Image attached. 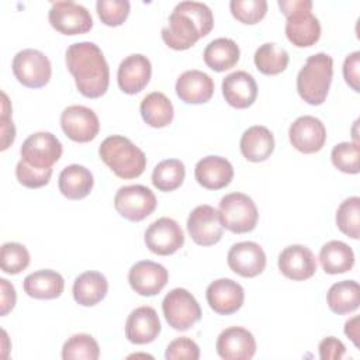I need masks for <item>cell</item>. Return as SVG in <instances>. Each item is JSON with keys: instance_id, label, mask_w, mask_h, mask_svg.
<instances>
[{"instance_id": "1", "label": "cell", "mask_w": 360, "mask_h": 360, "mask_svg": "<svg viewBox=\"0 0 360 360\" xmlns=\"http://www.w3.org/2000/svg\"><path fill=\"white\" fill-rule=\"evenodd\" d=\"M66 66L75 77L80 94L98 98L105 94L110 84V68L104 53L90 41L75 42L66 49Z\"/></svg>"}, {"instance_id": "2", "label": "cell", "mask_w": 360, "mask_h": 360, "mask_svg": "<svg viewBox=\"0 0 360 360\" xmlns=\"http://www.w3.org/2000/svg\"><path fill=\"white\" fill-rule=\"evenodd\" d=\"M214 27L211 8L200 1H180L162 28V39L174 51L191 48L200 38L208 35Z\"/></svg>"}, {"instance_id": "3", "label": "cell", "mask_w": 360, "mask_h": 360, "mask_svg": "<svg viewBox=\"0 0 360 360\" xmlns=\"http://www.w3.org/2000/svg\"><path fill=\"white\" fill-rule=\"evenodd\" d=\"M101 160L121 179L139 177L146 167L145 153L122 135L107 136L98 146Z\"/></svg>"}, {"instance_id": "4", "label": "cell", "mask_w": 360, "mask_h": 360, "mask_svg": "<svg viewBox=\"0 0 360 360\" xmlns=\"http://www.w3.org/2000/svg\"><path fill=\"white\" fill-rule=\"evenodd\" d=\"M333 77V59L319 52L308 56L297 75V91L311 105H321L329 93Z\"/></svg>"}, {"instance_id": "5", "label": "cell", "mask_w": 360, "mask_h": 360, "mask_svg": "<svg viewBox=\"0 0 360 360\" xmlns=\"http://www.w3.org/2000/svg\"><path fill=\"white\" fill-rule=\"evenodd\" d=\"M278 7L287 17L285 35L292 45L307 48L318 42L321 24L311 11V0H278Z\"/></svg>"}, {"instance_id": "6", "label": "cell", "mask_w": 360, "mask_h": 360, "mask_svg": "<svg viewBox=\"0 0 360 360\" xmlns=\"http://www.w3.org/2000/svg\"><path fill=\"white\" fill-rule=\"evenodd\" d=\"M222 226L233 233H248L256 228L259 211L255 201L243 193H229L219 201Z\"/></svg>"}, {"instance_id": "7", "label": "cell", "mask_w": 360, "mask_h": 360, "mask_svg": "<svg viewBox=\"0 0 360 360\" xmlns=\"http://www.w3.org/2000/svg\"><path fill=\"white\" fill-rule=\"evenodd\" d=\"M162 311L176 330H187L201 319V308L194 295L186 288H173L162 301Z\"/></svg>"}, {"instance_id": "8", "label": "cell", "mask_w": 360, "mask_h": 360, "mask_svg": "<svg viewBox=\"0 0 360 360\" xmlns=\"http://www.w3.org/2000/svg\"><path fill=\"white\" fill-rule=\"evenodd\" d=\"M11 68L15 79L30 89L44 87L52 75V66L48 56L32 48L17 52Z\"/></svg>"}, {"instance_id": "9", "label": "cell", "mask_w": 360, "mask_h": 360, "mask_svg": "<svg viewBox=\"0 0 360 360\" xmlns=\"http://www.w3.org/2000/svg\"><path fill=\"white\" fill-rule=\"evenodd\" d=\"M156 204L153 191L142 184L122 186L114 195L117 212L132 222H139L149 217L155 211Z\"/></svg>"}, {"instance_id": "10", "label": "cell", "mask_w": 360, "mask_h": 360, "mask_svg": "<svg viewBox=\"0 0 360 360\" xmlns=\"http://www.w3.org/2000/svg\"><path fill=\"white\" fill-rule=\"evenodd\" d=\"M49 24L60 34L79 35L86 34L93 28L90 11L72 0L53 1L48 13Z\"/></svg>"}, {"instance_id": "11", "label": "cell", "mask_w": 360, "mask_h": 360, "mask_svg": "<svg viewBox=\"0 0 360 360\" xmlns=\"http://www.w3.org/2000/svg\"><path fill=\"white\" fill-rule=\"evenodd\" d=\"M60 141L51 132L39 131L31 134L21 145V160L37 169H49L62 156Z\"/></svg>"}, {"instance_id": "12", "label": "cell", "mask_w": 360, "mask_h": 360, "mask_svg": "<svg viewBox=\"0 0 360 360\" xmlns=\"http://www.w3.org/2000/svg\"><path fill=\"white\" fill-rule=\"evenodd\" d=\"M145 245L155 255L169 256L183 248L184 232L174 219L162 217L146 228Z\"/></svg>"}, {"instance_id": "13", "label": "cell", "mask_w": 360, "mask_h": 360, "mask_svg": "<svg viewBox=\"0 0 360 360\" xmlns=\"http://www.w3.org/2000/svg\"><path fill=\"white\" fill-rule=\"evenodd\" d=\"M60 127L69 139L86 143L97 136L100 121L91 108L86 105H69L60 114Z\"/></svg>"}, {"instance_id": "14", "label": "cell", "mask_w": 360, "mask_h": 360, "mask_svg": "<svg viewBox=\"0 0 360 360\" xmlns=\"http://www.w3.org/2000/svg\"><path fill=\"white\" fill-rule=\"evenodd\" d=\"M187 231L191 239L200 246L218 243L224 233L219 212L208 204L195 207L187 218Z\"/></svg>"}, {"instance_id": "15", "label": "cell", "mask_w": 360, "mask_h": 360, "mask_svg": "<svg viewBox=\"0 0 360 360\" xmlns=\"http://www.w3.org/2000/svg\"><path fill=\"white\" fill-rule=\"evenodd\" d=\"M169 280V271L160 263L152 260H141L131 266L128 271V283L131 288L142 297H153L159 294Z\"/></svg>"}, {"instance_id": "16", "label": "cell", "mask_w": 360, "mask_h": 360, "mask_svg": "<svg viewBox=\"0 0 360 360\" xmlns=\"http://www.w3.org/2000/svg\"><path fill=\"white\" fill-rule=\"evenodd\" d=\"M288 138L297 150L315 153L319 152L326 142V128L319 118L301 115L290 125Z\"/></svg>"}, {"instance_id": "17", "label": "cell", "mask_w": 360, "mask_h": 360, "mask_svg": "<svg viewBox=\"0 0 360 360\" xmlns=\"http://www.w3.org/2000/svg\"><path fill=\"white\" fill-rule=\"evenodd\" d=\"M226 262L229 269L242 277H256L266 267V253L263 248L252 240L238 242L228 250Z\"/></svg>"}, {"instance_id": "18", "label": "cell", "mask_w": 360, "mask_h": 360, "mask_svg": "<svg viewBox=\"0 0 360 360\" xmlns=\"http://www.w3.org/2000/svg\"><path fill=\"white\" fill-rule=\"evenodd\" d=\"M215 349L224 360H250L256 353V340L248 329L229 326L219 333Z\"/></svg>"}, {"instance_id": "19", "label": "cell", "mask_w": 360, "mask_h": 360, "mask_svg": "<svg viewBox=\"0 0 360 360\" xmlns=\"http://www.w3.org/2000/svg\"><path fill=\"white\" fill-rule=\"evenodd\" d=\"M278 270L290 280L304 281L316 271V257L304 245H290L278 255Z\"/></svg>"}, {"instance_id": "20", "label": "cell", "mask_w": 360, "mask_h": 360, "mask_svg": "<svg viewBox=\"0 0 360 360\" xmlns=\"http://www.w3.org/2000/svg\"><path fill=\"white\" fill-rule=\"evenodd\" d=\"M210 308L219 315H231L240 309L245 301L243 287L231 278H218L210 283L205 291Z\"/></svg>"}, {"instance_id": "21", "label": "cell", "mask_w": 360, "mask_h": 360, "mask_svg": "<svg viewBox=\"0 0 360 360\" xmlns=\"http://www.w3.org/2000/svg\"><path fill=\"white\" fill-rule=\"evenodd\" d=\"M150 76V60L142 53H132L121 60L117 72V82L124 93L136 94L146 87Z\"/></svg>"}, {"instance_id": "22", "label": "cell", "mask_w": 360, "mask_h": 360, "mask_svg": "<svg viewBox=\"0 0 360 360\" xmlns=\"http://www.w3.org/2000/svg\"><path fill=\"white\" fill-rule=\"evenodd\" d=\"M160 319L155 308L143 305L135 308L127 318L125 336L131 343L146 345L160 333Z\"/></svg>"}, {"instance_id": "23", "label": "cell", "mask_w": 360, "mask_h": 360, "mask_svg": "<svg viewBox=\"0 0 360 360\" xmlns=\"http://www.w3.org/2000/svg\"><path fill=\"white\" fill-rule=\"evenodd\" d=\"M214 80L205 72L191 69L183 72L176 82L177 97L187 104H202L214 94Z\"/></svg>"}, {"instance_id": "24", "label": "cell", "mask_w": 360, "mask_h": 360, "mask_svg": "<svg viewBox=\"0 0 360 360\" xmlns=\"http://www.w3.org/2000/svg\"><path fill=\"white\" fill-rule=\"evenodd\" d=\"M194 177L207 190H221L232 181L233 167L228 159L210 155L197 162Z\"/></svg>"}, {"instance_id": "25", "label": "cell", "mask_w": 360, "mask_h": 360, "mask_svg": "<svg viewBox=\"0 0 360 360\" xmlns=\"http://www.w3.org/2000/svg\"><path fill=\"white\" fill-rule=\"evenodd\" d=\"M222 94L229 105L239 110L248 108L257 97L256 80L245 70L232 72L222 80Z\"/></svg>"}, {"instance_id": "26", "label": "cell", "mask_w": 360, "mask_h": 360, "mask_svg": "<svg viewBox=\"0 0 360 360\" xmlns=\"http://www.w3.org/2000/svg\"><path fill=\"white\" fill-rule=\"evenodd\" d=\"M94 186L91 172L82 165H69L59 173L58 187L69 200H82L90 194Z\"/></svg>"}, {"instance_id": "27", "label": "cell", "mask_w": 360, "mask_h": 360, "mask_svg": "<svg viewBox=\"0 0 360 360\" xmlns=\"http://www.w3.org/2000/svg\"><path fill=\"white\" fill-rule=\"evenodd\" d=\"M239 148L249 162H263L274 150V136L269 128L253 125L242 134Z\"/></svg>"}, {"instance_id": "28", "label": "cell", "mask_w": 360, "mask_h": 360, "mask_svg": "<svg viewBox=\"0 0 360 360\" xmlns=\"http://www.w3.org/2000/svg\"><path fill=\"white\" fill-rule=\"evenodd\" d=\"M24 291L35 300H53L60 297L65 288L63 277L49 269L38 270L24 278Z\"/></svg>"}, {"instance_id": "29", "label": "cell", "mask_w": 360, "mask_h": 360, "mask_svg": "<svg viewBox=\"0 0 360 360\" xmlns=\"http://www.w3.org/2000/svg\"><path fill=\"white\" fill-rule=\"evenodd\" d=\"M72 292L79 305L93 307L105 298L108 281L100 271H84L75 278Z\"/></svg>"}, {"instance_id": "30", "label": "cell", "mask_w": 360, "mask_h": 360, "mask_svg": "<svg viewBox=\"0 0 360 360\" xmlns=\"http://www.w3.org/2000/svg\"><path fill=\"white\" fill-rule=\"evenodd\" d=\"M239 56V46L231 38L212 39L202 53L205 65L215 72H224L233 68L238 63Z\"/></svg>"}, {"instance_id": "31", "label": "cell", "mask_w": 360, "mask_h": 360, "mask_svg": "<svg viewBox=\"0 0 360 360\" xmlns=\"http://www.w3.org/2000/svg\"><path fill=\"white\" fill-rule=\"evenodd\" d=\"M142 120L153 128L167 127L174 117V108L166 94L160 91H152L141 101Z\"/></svg>"}, {"instance_id": "32", "label": "cell", "mask_w": 360, "mask_h": 360, "mask_svg": "<svg viewBox=\"0 0 360 360\" xmlns=\"http://www.w3.org/2000/svg\"><path fill=\"white\" fill-rule=\"evenodd\" d=\"M319 262L325 273L340 274L352 270L354 264L353 249L342 240H329L319 250Z\"/></svg>"}, {"instance_id": "33", "label": "cell", "mask_w": 360, "mask_h": 360, "mask_svg": "<svg viewBox=\"0 0 360 360\" xmlns=\"http://www.w3.org/2000/svg\"><path fill=\"white\" fill-rule=\"evenodd\" d=\"M326 302L332 312L345 315L354 312L360 304V285L354 280H343L330 285Z\"/></svg>"}, {"instance_id": "34", "label": "cell", "mask_w": 360, "mask_h": 360, "mask_svg": "<svg viewBox=\"0 0 360 360\" xmlns=\"http://www.w3.org/2000/svg\"><path fill=\"white\" fill-rule=\"evenodd\" d=\"M253 60L259 72L267 76H273L287 69L290 56L283 46L274 42H266L256 49Z\"/></svg>"}, {"instance_id": "35", "label": "cell", "mask_w": 360, "mask_h": 360, "mask_svg": "<svg viewBox=\"0 0 360 360\" xmlns=\"http://www.w3.org/2000/svg\"><path fill=\"white\" fill-rule=\"evenodd\" d=\"M186 177L184 163L179 159H165L152 172V184L159 191H173L183 184Z\"/></svg>"}, {"instance_id": "36", "label": "cell", "mask_w": 360, "mask_h": 360, "mask_svg": "<svg viewBox=\"0 0 360 360\" xmlns=\"http://www.w3.org/2000/svg\"><path fill=\"white\" fill-rule=\"evenodd\" d=\"M100 347L97 340L87 333L72 335L62 347L63 360H97Z\"/></svg>"}, {"instance_id": "37", "label": "cell", "mask_w": 360, "mask_h": 360, "mask_svg": "<svg viewBox=\"0 0 360 360\" xmlns=\"http://www.w3.org/2000/svg\"><path fill=\"white\" fill-rule=\"evenodd\" d=\"M360 197L353 195L340 202L336 211V225L345 235L359 239L360 235Z\"/></svg>"}, {"instance_id": "38", "label": "cell", "mask_w": 360, "mask_h": 360, "mask_svg": "<svg viewBox=\"0 0 360 360\" xmlns=\"http://www.w3.org/2000/svg\"><path fill=\"white\" fill-rule=\"evenodd\" d=\"M1 270L7 274H18L30 264V252L18 242H6L0 250Z\"/></svg>"}, {"instance_id": "39", "label": "cell", "mask_w": 360, "mask_h": 360, "mask_svg": "<svg viewBox=\"0 0 360 360\" xmlns=\"http://www.w3.org/2000/svg\"><path fill=\"white\" fill-rule=\"evenodd\" d=\"M359 156H360V146L357 142H340L333 146L330 152V160L333 166L349 174L359 173Z\"/></svg>"}, {"instance_id": "40", "label": "cell", "mask_w": 360, "mask_h": 360, "mask_svg": "<svg viewBox=\"0 0 360 360\" xmlns=\"http://www.w3.org/2000/svg\"><path fill=\"white\" fill-rule=\"evenodd\" d=\"M232 15L243 24H256L267 13L266 0H231Z\"/></svg>"}, {"instance_id": "41", "label": "cell", "mask_w": 360, "mask_h": 360, "mask_svg": "<svg viewBox=\"0 0 360 360\" xmlns=\"http://www.w3.org/2000/svg\"><path fill=\"white\" fill-rule=\"evenodd\" d=\"M96 10L103 24L118 27L127 20L131 4L128 0H98L96 3Z\"/></svg>"}, {"instance_id": "42", "label": "cell", "mask_w": 360, "mask_h": 360, "mask_svg": "<svg viewBox=\"0 0 360 360\" xmlns=\"http://www.w3.org/2000/svg\"><path fill=\"white\" fill-rule=\"evenodd\" d=\"M52 176V167L49 169H37L20 160L15 166V177L20 184L27 188H39L49 183Z\"/></svg>"}, {"instance_id": "43", "label": "cell", "mask_w": 360, "mask_h": 360, "mask_svg": "<svg viewBox=\"0 0 360 360\" xmlns=\"http://www.w3.org/2000/svg\"><path fill=\"white\" fill-rule=\"evenodd\" d=\"M165 357L167 360H198L200 347L193 339L187 336H180L173 339L167 345Z\"/></svg>"}, {"instance_id": "44", "label": "cell", "mask_w": 360, "mask_h": 360, "mask_svg": "<svg viewBox=\"0 0 360 360\" xmlns=\"http://www.w3.org/2000/svg\"><path fill=\"white\" fill-rule=\"evenodd\" d=\"M1 150H6L15 139V128L11 121V105L8 97L1 91Z\"/></svg>"}, {"instance_id": "45", "label": "cell", "mask_w": 360, "mask_h": 360, "mask_svg": "<svg viewBox=\"0 0 360 360\" xmlns=\"http://www.w3.org/2000/svg\"><path fill=\"white\" fill-rule=\"evenodd\" d=\"M343 77L346 83L356 91H360V52L354 51L346 56L343 62Z\"/></svg>"}, {"instance_id": "46", "label": "cell", "mask_w": 360, "mask_h": 360, "mask_svg": "<svg viewBox=\"0 0 360 360\" xmlns=\"http://www.w3.org/2000/svg\"><path fill=\"white\" fill-rule=\"evenodd\" d=\"M318 350H319V357L322 360H339L346 354V347L343 342L335 336L323 338L319 342Z\"/></svg>"}, {"instance_id": "47", "label": "cell", "mask_w": 360, "mask_h": 360, "mask_svg": "<svg viewBox=\"0 0 360 360\" xmlns=\"http://www.w3.org/2000/svg\"><path fill=\"white\" fill-rule=\"evenodd\" d=\"M0 290H1V298H0V315L6 316L15 305V290L14 285L8 283L6 278H0Z\"/></svg>"}, {"instance_id": "48", "label": "cell", "mask_w": 360, "mask_h": 360, "mask_svg": "<svg viewBox=\"0 0 360 360\" xmlns=\"http://www.w3.org/2000/svg\"><path fill=\"white\" fill-rule=\"evenodd\" d=\"M345 335L359 347V316L354 315L345 323Z\"/></svg>"}]
</instances>
